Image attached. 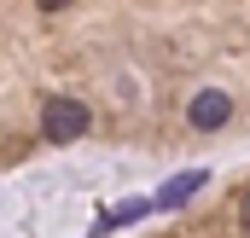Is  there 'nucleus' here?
Wrapping results in <instances>:
<instances>
[{
    "mask_svg": "<svg viewBox=\"0 0 250 238\" xmlns=\"http://www.w3.org/2000/svg\"><path fill=\"white\" fill-rule=\"evenodd\" d=\"M239 215H245V238H250V192H245V203H239Z\"/></svg>",
    "mask_w": 250,
    "mask_h": 238,
    "instance_id": "obj_4",
    "label": "nucleus"
},
{
    "mask_svg": "<svg viewBox=\"0 0 250 238\" xmlns=\"http://www.w3.org/2000/svg\"><path fill=\"white\" fill-rule=\"evenodd\" d=\"M87 105H82V99H47V111H41V134H47V139H53V145H70V139H82V134H87Z\"/></svg>",
    "mask_w": 250,
    "mask_h": 238,
    "instance_id": "obj_1",
    "label": "nucleus"
},
{
    "mask_svg": "<svg viewBox=\"0 0 250 238\" xmlns=\"http://www.w3.org/2000/svg\"><path fill=\"white\" fill-rule=\"evenodd\" d=\"M41 6H47V12H59V6H70V0H41Z\"/></svg>",
    "mask_w": 250,
    "mask_h": 238,
    "instance_id": "obj_5",
    "label": "nucleus"
},
{
    "mask_svg": "<svg viewBox=\"0 0 250 238\" xmlns=\"http://www.w3.org/2000/svg\"><path fill=\"white\" fill-rule=\"evenodd\" d=\"M198 186H209V175H204V169H181L175 180H163V192H157L151 203H157V209H181V203H187Z\"/></svg>",
    "mask_w": 250,
    "mask_h": 238,
    "instance_id": "obj_3",
    "label": "nucleus"
},
{
    "mask_svg": "<svg viewBox=\"0 0 250 238\" xmlns=\"http://www.w3.org/2000/svg\"><path fill=\"white\" fill-rule=\"evenodd\" d=\"M227 117H233V93H221V87H204V93H192L187 122L198 128V134H209V128H227Z\"/></svg>",
    "mask_w": 250,
    "mask_h": 238,
    "instance_id": "obj_2",
    "label": "nucleus"
}]
</instances>
